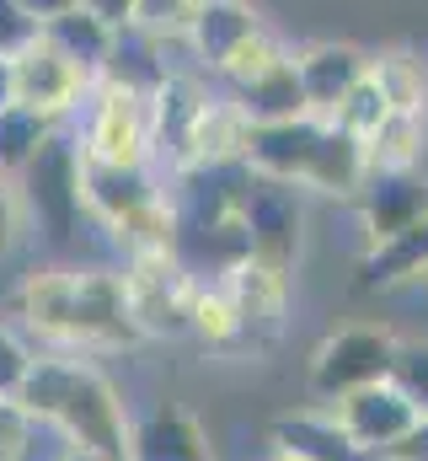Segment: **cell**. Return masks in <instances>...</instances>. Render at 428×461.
Listing matches in <instances>:
<instances>
[{
  "label": "cell",
  "instance_id": "1",
  "mask_svg": "<svg viewBox=\"0 0 428 461\" xmlns=\"http://www.w3.org/2000/svg\"><path fill=\"white\" fill-rule=\"evenodd\" d=\"M16 402L38 429H54L65 451H103V456L129 451V424H134L129 402L86 354H65V348L38 354Z\"/></svg>",
  "mask_w": 428,
  "mask_h": 461
},
{
  "label": "cell",
  "instance_id": "2",
  "mask_svg": "<svg viewBox=\"0 0 428 461\" xmlns=\"http://www.w3.org/2000/svg\"><path fill=\"white\" fill-rule=\"evenodd\" d=\"M241 167L252 177H268V183H284V188L332 194V199H353L364 188V177H370L364 140H353L348 129H337L332 118H317V113L252 123Z\"/></svg>",
  "mask_w": 428,
  "mask_h": 461
},
{
  "label": "cell",
  "instance_id": "3",
  "mask_svg": "<svg viewBox=\"0 0 428 461\" xmlns=\"http://www.w3.org/2000/svg\"><path fill=\"white\" fill-rule=\"evenodd\" d=\"M76 150L86 161H112V167H150V92L97 76L86 103L76 108Z\"/></svg>",
  "mask_w": 428,
  "mask_h": 461
},
{
  "label": "cell",
  "instance_id": "4",
  "mask_svg": "<svg viewBox=\"0 0 428 461\" xmlns=\"http://www.w3.org/2000/svg\"><path fill=\"white\" fill-rule=\"evenodd\" d=\"M118 274H123V301H129L139 339H188L199 279L188 274V263L172 247L129 252Z\"/></svg>",
  "mask_w": 428,
  "mask_h": 461
},
{
  "label": "cell",
  "instance_id": "5",
  "mask_svg": "<svg viewBox=\"0 0 428 461\" xmlns=\"http://www.w3.org/2000/svg\"><path fill=\"white\" fill-rule=\"evenodd\" d=\"M391 354H397V333L391 328H375V322H353V328H337L332 339H321L311 354V370H306V386L317 402H337L359 386H375L391 375Z\"/></svg>",
  "mask_w": 428,
  "mask_h": 461
},
{
  "label": "cell",
  "instance_id": "6",
  "mask_svg": "<svg viewBox=\"0 0 428 461\" xmlns=\"http://www.w3.org/2000/svg\"><path fill=\"white\" fill-rule=\"evenodd\" d=\"M16 188H22L27 221H38V230L54 247L70 241V230L86 221V204H81V150L70 140H59V134L16 172Z\"/></svg>",
  "mask_w": 428,
  "mask_h": 461
},
{
  "label": "cell",
  "instance_id": "7",
  "mask_svg": "<svg viewBox=\"0 0 428 461\" xmlns=\"http://www.w3.org/2000/svg\"><path fill=\"white\" fill-rule=\"evenodd\" d=\"M139 344V328L123 301V274L118 268H76V295H70V348L65 354H112V348Z\"/></svg>",
  "mask_w": 428,
  "mask_h": 461
},
{
  "label": "cell",
  "instance_id": "8",
  "mask_svg": "<svg viewBox=\"0 0 428 461\" xmlns=\"http://www.w3.org/2000/svg\"><path fill=\"white\" fill-rule=\"evenodd\" d=\"M241 226H246V258L268 263L279 274H295L300 263V188L268 183V177H246L241 194Z\"/></svg>",
  "mask_w": 428,
  "mask_h": 461
},
{
  "label": "cell",
  "instance_id": "9",
  "mask_svg": "<svg viewBox=\"0 0 428 461\" xmlns=\"http://www.w3.org/2000/svg\"><path fill=\"white\" fill-rule=\"evenodd\" d=\"M11 65V103H22V108H32V113H49V118H70L81 103H86V92H92V76L81 70V65H70L54 43H43V38H32L22 54H11L5 59Z\"/></svg>",
  "mask_w": 428,
  "mask_h": 461
},
{
  "label": "cell",
  "instance_id": "10",
  "mask_svg": "<svg viewBox=\"0 0 428 461\" xmlns=\"http://www.w3.org/2000/svg\"><path fill=\"white\" fill-rule=\"evenodd\" d=\"M225 295L236 306V322H241V348H268L284 333V317H290V290H295V274H279L268 263H236L225 279Z\"/></svg>",
  "mask_w": 428,
  "mask_h": 461
},
{
  "label": "cell",
  "instance_id": "11",
  "mask_svg": "<svg viewBox=\"0 0 428 461\" xmlns=\"http://www.w3.org/2000/svg\"><path fill=\"white\" fill-rule=\"evenodd\" d=\"M332 413H337V424L353 435V446L370 461H380L413 424H418V408H413L391 381H375V386H359V392L337 397Z\"/></svg>",
  "mask_w": 428,
  "mask_h": 461
},
{
  "label": "cell",
  "instance_id": "12",
  "mask_svg": "<svg viewBox=\"0 0 428 461\" xmlns=\"http://www.w3.org/2000/svg\"><path fill=\"white\" fill-rule=\"evenodd\" d=\"M295 59V81H300V97L317 118H332V108L348 97L353 81L370 76V54L359 43H306V49H290Z\"/></svg>",
  "mask_w": 428,
  "mask_h": 461
},
{
  "label": "cell",
  "instance_id": "13",
  "mask_svg": "<svg viewBox=\"0 0 428 461\" xmlns=\"http://www.w3.org/2000/svg\"><path fill=\"white\" fill-rule=\"evenodd\" d=\"M353 210L370 241H386L397 230L428 221V172H370L353 194Z\"/></svg>",
  "mask_w": 428,
  "mask_h": 461
},
{
  "label": "cell",
  "instance_id": "14",
  "mask_svg": "<svg viewBox=\"0 0 428 461\" xmlns=\"http://www.w3.org/2000/svg\"><path fill=\"white\" fill-rule=\"evenodd\" d=\"M246 140H252L246 108H241L230 92H210L204 108H199V118H193L188 167H183V172H199V167H241V161H246Z\"/></svg>",
  "mask_w": 428,
  "mask_h": 461
},
{
  "label": "cell",
  "instance_id": "15",
  "mask_svg": "<svg viewBox=\"0 0 428 461\" xmlns=\"http://www.w3.org/2000/svg\"><path fill=\"white\" fill-rule=\"evenodd\" d=\"M123 461H214V451H210L204 424L193 413L161 402V408H150L145 419L129 424V451H123Z\"/></svg>",
  "mask_w": 428,
  "mask_h": 461
},
{
  "label": "cell",
  "instance_id": "16",
  "mask_svg": "<svg viewBox=\"0 0 428 461\" xmlns=\"http://www.w3.org/2000/svg\"><path fill=\"white\" fill-rule=\"evenodd\" d=\"M268 440H273V451H290V456H300V461H370L353 446V435L337 424V413L326 402L273 419Z\"/></svg>",
  "mask_w": 428,
  "mask_h": 461
},
{
  "label": "cell",
  "instance_id": "17",
  "mask_svg": "<svg viewBox=\"0 0 428 461\" xmlns=\"http://www.w3.org/2000/svg\"><path fill=\"white\" fill-rule=\"evenodd\" d=\"M424 274H428V221H418V226L386 236V241H370V252L359 258L353 290L380 295V290H402V285H413Z\"/></svg>",
  "mask_w": 428,
  "mask_h": 461
},
{
  "label": "cell",
  "instance_id": "18",
  "mask_svg": "<svg viewBox=\"0 0 428 461\" xmlns=\"http://www.w3.org/2000/svg\"><path fill=\"white\" fill-rule=\"evenodd\" d=\"M257 27H263V16H257L246 0H199V11H193L188 27H183V43H188L210 70H219V65L230 59V49L246 43Z\"/></svg>",
  "mask_w": 428,
  "mask_h": 461
},
{
  "label": "cell",
  "instance_id": "19",
  "mask_svg": "<svg viewBox=\"0 0 428 461\" xmlns=\"http://www.w3.org/2000/svg\"><path fill=\"white\" fill-rule=\"evenodd\" d=\"M38 38L54 43V49H59L70 65H81L92 81L107 70L112 49H118V27H107L103 16H92L86 5H76V11H65V16H54V22H43Z\"/></svg>",
  "mask_w": 428,
  "mask_h": 461
},
{
  "label": "cell",
  "instance_id": "20",
  "mask_svg": "<svg viewBox=\"0 0 428 461\" xmlns=\"http://www.w3.org/2000/svg\"><path fill=\"white\" fill-rule=\"evenodd\" d=\"M428 150V113H386L380 129L364 140L370 172H418Z\"/></svg>",
  "mask_w": 428,
  "mask_h": 461
},
{
  "label": "cell",
  "instance_id": "21",
  "mask_svg": "<svg viewBox=\"0 0 428 461\" xmlns=\"http://www.w3.org/2000/svg\"><path fill=\"white\" fill-rule=\"evenodd\" d=\"M370 76L380 81L391 113H428V70L413 49H386L370 54Z\"/></svg>",
  "mask_w": 428,
  "mask_h": 461
},
{
  "label": "cell",
  "instance_id": "22",
  "mask_svg": "<svg viewBox=\"0 0 428 461\" xmlns=\"http://www.w3.org/2000/svg\"><path fill=\"white\" fill-rule=\"evenodd\" d=\"M54 134H59V118L32 113L22 103H5L0 108V177H16Z\"/></svg>",
  "mask_w": 428,
  "mask_h": 461
},
{
  "label": "cell",
  "instance_id": "23",
  "mask_svg": "<svg viewBox=\"0 0 428 461\" xmlns=\"http://www.w3.org/2000/svg\"><path fill=\"white\" fill-rule=\"evenodd\" d=\"M252 123H279V118H300L311 113L306 108V97H300V81H295V59H284L279 70H268V76H257L252 86H241V92H230Z\"/></svg>",
  "mask_w": 428,
  "mask_h": 461
},
{
  "label": "cell",
  "instance_id": "24",
  "mask_svg": "<svg viewBox=\"0 0 428 461\" xmlns=\"http://www.w3.org/2000/svg\"><path fill=\"white\" fill-rule=\"evenodd\" d=\"M188 333H193L199 344H210L214 354H241V322H236V306H230V295H225V285H219V279L199 285Z\"/></svg>",
  "mask_w": 428,
  "mask_h": 461
},
{
  "label": "cell",
  "instance_id": "25",
  "mask_svg": "<svg viewBox=\"0 0 428 461\" xmlns=\"http://www.w3.org/2000/svg\"><path fill=\"white\" fill-rule=\"evenodd\" d=\"M290 59V43L279 38V32H268V27H257L246 43H236L230 49V59L214 70L219 81H225V92H241V86H252L257 76H268V70H279Z\"/></svg>",
  "mask_w": 428,
  "mask_h": 461
},
{
  "label": "cell",
  "instance_id": "26",
  "mask_svg": "<svg viewBox=\"0 0 428 461\" xmlns=\"http://www.w3.org/2000/svg\"><path fill=\"white\" fill-rule=\"evenodd\" d=\"M391 113V103H386V92H380V81L375 76H364V81H353L348 86V97L332 108V123L337 129H348L353 140H370L375 129H380V118Z\"/></svg>",
  "mask_w": 428,
  "mask_h": 461
},
{
  "label": "cell",
  "instance_id": "27",
  "mask_svg": "<svg viewBox=\"0 0 428 461\" xmlns=\"http://www.w3.org/2000/svg\"><path fill=\"white\" fill-rule=\"evenodd\" d=\"M418 413H428V339H397L391 375H386Z\"/></svg>",
  "mask_w": 428,
  "mask_h": 461
},
{
  "label": "cell",
  "instance_id": "28",
  "mask_svg": "<svg viewBox=\"0 0 428 461\" xmlns=\"http://www.w3.org/2000/svg\"><path fill=\"white\" fill-rule=\"evenodd\" d=\"M193 11H199V0H134L129 27L134 32H150L161 43H183V27H188Z\"/></svg>",
  "mask_w": 428,
  "mask_h": 461
},
{
  "label": "cell",
  "instance_id": "29",
  "mask_svg": "<svg viewBox=\"0 0 428 461\" xmlns=\"http://www.w3.org/2000/svg\"><path fill=\"white\" fill-rule=\"evenodd\" d=\"M32 344L16 333V328H5L0 322V402H11L16 392H22V381H27V370H32Z\"/></svg>",
  "mask_w": 428,
  "mask_h": 461
},
{
  "label": "cell",
  "instance_id": "30",
  "mask_svg": "<svg viewBox=\"0 0 428 461\" xmlns=\"http://www.w3.org/2000/svg\"><path fill=\"white\" fill-rule=\"evenodd\" d=\"M38 446V424L27 419V408L11 397L0 402V461H27Z\"/></svg>",
  "mask_w": 428,
  "mask_h": 461
},
{
  "label": "cell",
  "instance_id": "31",
  "mask_svg": "<svg viewBox=\"0 0 428 461\" xmlns=\"http://www.w3.org/2000/svg\"><path fill=\"white\" fill-rule=\"evenodd\" d=\"M27 236V204H22V188L16 177H0V258H11Z\"/></svg>",
  "mask_w": 428,
  "mask_h": 461
},
{
  "label": "cell",
  "instance_id": "32",
  "mask_svg": "<svg viewBox=\"0 0 428 461\" xmlns=\"http://www.w3.org/2000/svg\"><path fill=\"white\" fill-rule=\"evenodd\" d=\"M32 38H38V22L22 11V0H0V59L22 54Z\"/></svg>",
  "mask_w": 428,
  "mask_h": 461
},
{
  "label": "cell",
  "instance_id": "33",
  "mask_svg": "<svg viewBox=\"0 0 428 461\" xmlns=\"http://www.w3.org/2000/svg\"><path fill=\"white\" fill-rule=\"evenodd\" d=\"M380 461H428V413H418V424H413Z\"/></svg>",
  "mask_w": 428,
  "mask_h": 461
},
{
  "label": "cell",
  "instance_id": "34",
  "mask_svg": "<svg viewBox=\"0 0 428 461\" xmlns=\"http://www.w3.org/2000/svg\"><path fill=\"white\" fill-rule=\"evenodd\" d=\"M92 16H103L107 27H129V16H134V0H81Z\"/></svg>",
  "mask_w": 428,
  "mask_h": 461
},
{
  "label": "cell",
  "instance_id": "35",
  "mask_svg": "<svg viewBox=\"0 0 428 461\" xmlns=\"http://www.w3.org/2000/svg\"><path fill=\"white\" fill-rule=\"evenodd\" d=\"M81 0H22V11L43 27V22H54V16H65V11H76Z\"/></svg>",
  "mask_w": 428,
  "mask_h": 461
},
{
  "label": "cell",
  "instance_id": "36",
  "mask_svg": "<svg viewBox=\"0 0 428 461\" xmlns=\"http://www.w3.org/2000/svg\"><path fill=\"white\" fill-rule=\"evenodd\" d=\"M59 461H123V456H103V451H65Z\"/></svg>",
  "mask_w": 428,
  "mask_h": 461
},
{
  "label": "cell",
  "instance_id": "37",
  "mask_svg": "<svg viewBox=\"0 0 428 461\" xmlns=\"http://www.w3.org/2000/svg\"><path fill=\"white\" fill-rule=\"evenodd\" d=\"M5 103H11V65L0 59V108H5Z\"/></svg>",
  "mask_w": 428,
  "mask_h": 461
},
{
  "label": "cell",
  "instance_id": "38",
  "mask_svg": "<svg viewBox=\"0 0 428 461\" xmlns=\"http://www.w3.org/2000/svg\"><path fill=\"white\" fill-rule=\"evenodd\" d=\"M268 461H300V456H290V451H268Z\"/></svg>",
  "mask_w": 428,
  "mask_h": 461
},
{
  "label": "cell",
  "instance_id": "39",
  "mask_svg": "<svg viewBox=\"0 0 428 461\" xmlns=\"http://www.w3.org/2000/svg\"><path fill=\"white\" fill-rule=\"evenodd\" d=\"M424 279H428V274H424Z\"/></svg>",
  "mask_w": 428,
  "mask_h": 461
}]
</instances>
